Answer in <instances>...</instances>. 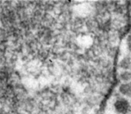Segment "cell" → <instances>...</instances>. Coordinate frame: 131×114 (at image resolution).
Here are the masks:
<instances>
[{"instance_id":"obj_2","label":"cell","mask_w":131,"mask_h":114,"mask_svg":"<svg viewBox=\"0 0 131 114\" xmlns=\"http://www.w3.org/2000/svg\"><path fill=\"white\" fill-rule=\"evenodd\" d=\"M118 92L123 97L131 98V82L121 83L118 87Z\"/></svg>"},{"instance_id":"obj_1","label":"cell","mask_w":131,"mask_h":114,"mask_svg":"<svg viewBox=\"0 0 131 114\" xmlns=\"http://www.w3.org/2000/svg\"><path fill=\"white\" fill-rule=\"evenodd\" d=\"M113 108L117 114H130L131 112V103L125 97H118L113 103Z\"/></svg>"},{"instance_id":"obj_3","label":"cell","mask_w":131,"mask_h":114,"mask_svg":"<svg viewBox=\"0 0 131 114\" xmlns=\"http://www.w3.org/2000/svg\"><path fill=\"white\" fill-rule=\"evenodd\" d=\"M118 67L121 71H131V58L130 56H124L119 63Z\"/></svg>"},{"instance_id":"obj_4","label":"cell","mask_w":131,"mask_h":114,"mask_svg":"<svg viewBox=\"0 0 131 114\" xmlns=\"http://www.w3.org/2000/svg\"><path fill=\"white\" fill-rule=\"evenodd\" d=\"M118 77L122 83L131 82V71H121Z\"/></svg>"},{"instance_id":"obj_5","label":"cell","mask_w":131,"mask_h":114,"mask_svg":"<svg viewBox=\"0 0 131 114\" xmlns=\"http://www.w3.org/2000/svg\"><path fill=\"white\" fill-rule=\"evenodd\" d=\"M126 45H127V50L131 53V31L128 34L126 38Z\"/></svg>"}]
</instances>
